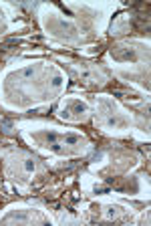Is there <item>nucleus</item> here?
<instances>
[{"label": "nucleus", "instance_id": "1", "mask_svg": "<svg viewBox=\"0 0 151 226\" xmlns=\"http://www.w3.org/2000/svg\"><path fill=\"white\" fill-rule=\"evenodd\" d=\"M34 168H36V166H34L32 160H26V162H24V170H26V172H34Z\"/></svg>", "mask_w": 151, "mask_h": 226}, {"label": "nucleus", "instance_id": "2", "mask_svg": "<svg viewBox=\"0 0 151 226\" xmlns=\"http://www.w3.org/2000/svg\"><path fill=\"white\" fill-rule=\"evenodd\" d=\"M60 81H63V79H60V77H57V79L53 81V85H54V87H59V85H60Z\"/></svg>", "mask_w": 151, "mask_h": 226}]
</instances>
